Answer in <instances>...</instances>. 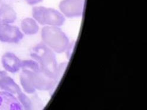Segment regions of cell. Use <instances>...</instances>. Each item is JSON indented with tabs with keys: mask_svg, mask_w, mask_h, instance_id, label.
I'll return each instance as SVG.
<instances>
[{
	"mask_svg": "<svg viewBox=\"0 0 147 110\" xmlns=\"http://www.w3.org/2000/svg\"><path fill=\"white\" fill-rule=\"evenodd\" d=\"M30 56L39 63L40 69L49 77L59 80L58 65L54 52L41 42L32 49Z\"/></svg>",
	"mask_w": 147,
	"mask_h": 110,
	"instance_id": "6da1fadb",
	"label": "cell"
},
{
	"mask_svg": "<svg viewBox=\"0 0 147 110\" xmlns=\"http://www.w3.org/2000/svg\"><path fill=\"white\" fill-rule=\"evenodd\" d=\"M41 38L43 43L58 53L65 52L70 44L67 35L57 26L43 27L41 32Z\"/></svg>",
	"mask_w": 147,
	"mask_h": 110,
	"instance_id": "7a4b0ae2",
	"label": "cell"
},
{
	"mask_svg": "<svg viewBox=\"0 0 147 110\" xmlns=\"http://www.w3.org/2000/svg\"><path fill=\"white\" fill-rule=\"evenodd\" d=\"M32 16L36 22L42 25L61 26L65 23V18L59 11L51 8L34 7L32 8Z\"/></svg>",
	"mask_w": 147,
	"mask_h": 110,
	"instance_id": "3957f363",
	"label": "cell"
},
{
	"mask_svg": "<svg viewBox=\"0 0 147 110\" xmlns=\"http://www.w3.org/2000/svg\"><path fill=\"white\" fill-rule=\"evenodd\" d=\"M85 0H62L59 4L61 13L68 18L80 17L83 14Z\"/></svg>",
	"mask_w": 147,
	"mask_h": 110,
	"instance_id": "277c9868",
	"label": "cell"
},
{
	"mask_svg": "<svg viewBox=\"0 0 147 110\" xmlns=\"http://www.w3.org/2000/svg\"><path fill=\"white\" fill-rule=\"evenodd\" d=\"M32 84L36 90L50 91L57 85L58 81L47 75L40 69L32 71Z\"/></svg>",
	"mask_w": 147,
	"mask_h": 110,
	"instance_id": "5b68a950",
	"label": "cell"
},
{
	"mask_svg": "<svg viewBox=\"0 0 147 110\" xmlns=\"http://www.w3.org/2000/svg\"><path fill=\"white\" fill-rule=\"evenodd\" d=\"M23 33L17 26L10 24L0 25V41L8 43H18L23 38Z\"/></svg>",
	"mask_w": 147,
	"mask_h": 110,
	"instance_id": "8992f818",
	"label": "cell"
},
{
	"mask_svg": "<svg viewBox=\"0 0 147 110\" xmlns=\"http://www.w3.org/2000/svg\"><path fill=\"white\" fill-rule=\"evenodd\" d=\"M1 63L4 69L8 72L14 73L21 69L22 60L11 52H7L3 54Z\"/></svg>",
	"mask_w": 147,
	"mask_h": 110,
	"instance_id": "52a82bcc",
	"label": "cell"
},
{
	"mask_svg": "<svg viewBox=\"0 0 147 110\" xmlns=\"http://www.w3.org/2000/svg\"><path fill=\"white\" fill-rule=\"evenodd\" d=\"M22 106L14 95L0 91V109H22Z\"/></svg>",
	"mask_w": 147,
	"mask_h": 110,
	"instance_id": "ba28073f",
	"label": "cell"
},
{
	"mask_svg": "<svg viewBox=\"0 0 147 110\" xmlns=\"http://www.w3.org/2000/svg\"><path fill=\"white\" fill-rule=\"evenodd\" d=\"M0 20L2 24H11L17 20V13L12 7L6 4L0 5Z\"/></svg>",
	"mask_w": 147,
	"mask_h": 110,
	"instance_id": "9c48e42d",
	"label": "cell"
},
{
	"mask_svg": "<svg viewBox=\"0 0 147 110\" xmlns=\"http://www.w3.org/2000/svg\"><path fill=\"white\" fill-rule=\"evenodd\" d=\"M0 89L13 95H17L22 92L20 87L10 76L6 75L0 80Z\"/></svg>",
	"mask_w": 147,
	"mask_h": 110,
	"instance_id": "30bf717a",
	"label": "cell"
},
{
	"mask_svg": "<svg viewBox=\"0 0 147 110\" xmlns=\"http://www.w3.org/2000/svg\"><path fill=\"white\" fill-rule=\"evenodd\" d=\"M20 75V80L21 85L26 93L32 94L36 92L32 80V70L27 69H22Z\"/></svg>",
	"mask_w": 147,
	"mask_h": 110,
	"instance_id": "8fae6325",
	"label": "cell"
},
{
	"mask_svg": "<svg viewBox=\"0 0 147 110\" xmlns=\"http://www.w3.org/2000/svg\"><path fill=\"white\" fill-rule=\"evenodd\" d=\"M21 29L26 35H34L38 33L39 27L33 18H26L21 22Z\"/></svg>",
	"mask_w": 147,
	"mask_h": 110,
	"instance_id": "7c38bea8",
	"label": "cell"
},
{
	"mask_svg": "<svg viewBox=\"0 0 147 110\" xmlns=\"http://www.w3.org/2000/svg\"><path fill=\"white\" fill-rule=\"evenodd\" d=\"M17 98L20 102L22 107L26 109H30L32 107V103L30 98L27 97L23 92H20L17 95Z\"/></svg>",
	"mask_w": 147,
	"mask_h": 110,
	"instance_id": "4fadbf2b",
	"label": "cell"
},
{
	"mask_svg": "<svg viewBox=\"0 0 147 110\" xmlns=\"http://www.w3.org/2000/svg\"><path fill=\"white\" fill-rule=\"evenodd\" d=\"M40 69L39 63L34 60H22L21 69H27L34 71Z\"/></svg>",
	"mask_w": 147,
	"mask_h": 110,
	"instance_id": "5bb4252c",
	"label": "cell"
},
{
	"mask_svg": "<svg viewBox=\"0 0 147 110\" xmlns=\"http://www.w3.org/2000/svg\"><path fill=\"white\" fill-rule=\"evenodd\" d=\"M25 1L29 5H34L41 3L43 0H25Z\"/></svg>",
	"mask_w": 147,
	"mask_h": 110,
	"instance_id": "9a60e30c",
	"label": "cell"
},
{
	"mask_svg": "<svg viewBox=\"0 0 147 110\" xmlns=\"http://www.w3.org/2000/svg\"><path fill=\"white\" fill-rule=\"evenodd\" d=\"M7 75V71H3V70H0V80L2 78H3L4 76Z\"/></svg>",
	"mask_w": 147,
	"mask_h": 110,
	"instance_id": "2e32d148",
	"label": "cell"
},
{
	"mask_svg": "<svg viewBox=\"0 0 147 110\" xmlns=\"http://www.w3.org/2000/svg\"><path fill=\"white\" fill-rule=\"evenodd\" d=\"M2 24V22H1V20H0V25H1Z\"/></svg>",
	"mask_w": 147,
	"mask_h": 110,
	"instance_id": "e0dca14e",
	"label": "cell"
}]
</instances>
